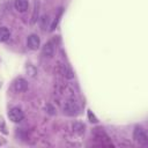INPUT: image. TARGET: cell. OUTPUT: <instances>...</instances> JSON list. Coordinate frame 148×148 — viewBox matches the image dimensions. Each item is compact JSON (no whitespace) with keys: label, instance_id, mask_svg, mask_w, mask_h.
Here are the masks:
<instances>
[{"label":"cell","instance_id":"obj_1","mask_svg":"<svg viewBox=\"0 0 148 148\" xmlns=\"http://www.w3.org/2000/svg\"><path fill=\"white\" fill-rule=\"evenodd\" d=\"M62 109H64V113L67 114V116H71V117L76 116L80 112V108H79L77 103L74 101V98H68L64 103Z\"/></svg>","mask_w":148,"mask_h":148},{"label":"cell","instance_id":"obj_2","mask_svg":"<svg viewBox=\"0 0 148 148\" xmlns=\"http://www.w3.org/2000/svg\"><path fill=\"white\" fill-rule=\"evenodd\" d=\"M133 139L141 146H147L148 145V135L146 130H143L140 126H136L133 131Z\"/></svg>","mask_w":148,"mask_h":148},{"label":"cell","instance_id":"obj_3","mask_svg":"<svg viewBox=\"0 0 148 148\" xmlns=\"http://www.w3.org/2000/svg\"><path fill=\"white\" fill-rule=\"evenodd\" d=\"M56 52V42L53 39H50L46 42L42 49V56L45 58H52Z\"/></svg>","mask_w":148,"mask_h":148},{"label":"cell","instance_id":"obj_4","mask_svg":"<svg viewBox=\"0 0 148 148\" xmlns=\"http://www.w3.org/2000/svg\"><path fill=\"white\" fill-rule=\"evenodd\" d=\"M8 118L13 123H20L24 118V113L20 108H12L8 111Z\"/></svg>","mask_w":148,"mask_h":148},{"label":"cell","instance_id":"obj_5","mask_svg":"<svg viewBox=\"0 0 148 148\" xmlns=\"http://www.w3.org/2000/svg\"><path fill=\"white\" fill-rule=\"evenodd\" d=\"M27 46L30 49V50H38L39 46H40V38L38 37V35L36 34H31L30 36H28L27 38Z\"/></svg>","mask_w":148,"mask_h":148},{"label":"cell","instance_id":"obj_6","mask_svg":"<svg viewBox=\"0 0 148 148\" xmlns=\"http://www.w3.org/2000/svg\"><path fill=\"white\" fill-rule=\"evenodd\" d=\"M13 88L16 92H23L28 89V81L23 77H17L13 82Z\"/></svg>","mask_w":148,"mask_h":148},{"label":"cell","instance_id":"obj_7","mask_svg":"<svg viewBox=\"0 0 148 148\" xmlns=\"http://www.w3.org/2000/svg\"><path fill=\"white\" fill-rule=\"evenodd\" d=\"M14 7L18 13H25L29 8V0H15Z\"/></svg>","mask_w":148,"mask_h":148},{"label":"cell","instance_id":"obj_8","mask_svg":"<svg viewBox=\"0 0 148 148\" xmlns=\"http://www.w3.org/2000/svg\"><path fill=\"white\" fill-rule=\"evenodd\" d=\"M39 7H40V2L39 0H36L34 2V8H32V15H31V20H30V24L34 25L37 20H38V14H39Z\"/></svg>","mask_w":148,"mask_h":148},{"label":"cell","instance_id":"obj_9","mask_svg":"<svg viewBox=\"0 0 148 148\" xmlns=\"http://www.w3.org/2000/svg\"><path fill=\"white\" fill-rule=\"evenodd\" d=\"M10 37V31L7 27H0V42H6Z\"/></svg>","mask_w":148,"mask_h":148},{"label":"cell","instance_id":"obj_10","mask_svg":"<svg viewBox=\"0 0 148 148\" xmlns=\"http://www.w3.org/2000/svg\"><path fill=\"white\" fill-rule=\"evenodd\" d=\"M84 128H86V126H84L82 123L76 121V123H74V124H73V130H74V132H75V133H77L79 135H81V134H83V133H84Z\"/></svg>","mask_w":148,"mask_h":148},{"label":"cell","instance_id":"obj_11","mask_svg":"<svg viewBox=\"0 0 148 148\" xmlns=\"http://www.w3.org/2000/svg\"><path fill=\"white\" fill-rule=\"evenodd\" d=\"M61 14H62V8H60V9H59V12H58V15L56 16V18L53 20L52 24L50 25V31H53V30L56 29V27L58 25V22H59V20H60V16H61Z\"/></svg>","mask_w":148,"mask_h":148},{"label":"cell","instance_id":"obj_12","mask_svg":"<svg viewBox=\"0 0 148 148\" xmlns=\"http://www.w3.org/2000/svg\"><path fill=\"white\" fill-rule=\"evenodd\" d=\"M47 22H49V15L47 14H44L42 16V18H40V27H42V29H45L46 28Z\"/></svg>","mask_w":148,"mask_h":148},{"label":"cell","instance_id":"obj_13","mask_svg":"<svg viewBox=\"0 0 148 148\" xmlns=\"http://www.w3.org/2000/svg\"><path fill=\"white\" fill-rule=\"evenodd\" d=\"M27 73L29 74V76L34 77L35 74H36V69H35V67L31 66V65H28V66H27Z\"/></svg>","mask_w":148,"mask_h":148},{"label":"cell","instance_id":"obj_14","mask_svg":"<svg viewBox=\"0 0 148 148\" xmlns=\"http://www.w3.org/2000/svg\"><path fill=\"white\" fill-rule=\"evenodd\" d=\"M88 119H89V121L90 123H97L98 121V119L96 118V116L92 113V111H90V110H88Z\"/></svg>","mask_w":148,"mask_h":148},{"label":"cell","instance_id":"obj_15","mask_svg":"<svg viewBox=\"0 0 148 148\" xmlns=\"http://www.w3.org/2000/svg\"><path fill=\"white\" fill-rule=\"evenodd\" d=\"M46 109L49 110L47 112H49L50 114H54V113H56V112H54V108H52L50 104H47V105H46Z\"/></svg>","mask_w":148,"mask_h":148},{"label":"cell","instance_id":"obj_16","mask_svg":"<svg viewBox=\"0 0 148 148\" xmlns=\"http://www.w3.org/2000/svg\"><path fill=\"white\" fill-rule=\"evenodd\" d=\"M0 145H1V143H0Z\"/></svg>","mask_w":148,"mask_h":148}]
</instances>
